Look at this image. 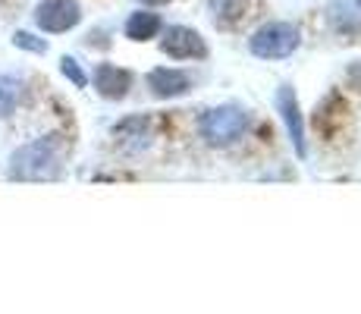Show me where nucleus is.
Listing matches in <instances>:
<instances>
[{
    "mask_svg": "<svg viewBox=\"0 0 361 314\" xmlns=\"http://www.w3.org/2000/svg\"><path fill=\"white\" fill-rule=\"evenodd\" d=\"M276 110H280V120L286 126V135L293 142L298 157H308V138H305V116L298 107V95L293 85H280L276 88Z\"/></svg>",
    "mask_w": 361,
    "mask_h": 314,
    "instance_id": "4",
    "label": "nucleus"
},
{
    "mask_svg": "<svg viewBox=\"0 0 361 314\" xmlns=\"http://www.w3.org/2000/svg\"><path fill=\"white\" fill-rule=\"evenodd\" d=\"M298 44H302V32L293 23H267L248 38L252 54L261 60H283L298 51Z\"/></svg>",
    "mask_w": 361,
    "mask_h": 314,
    "instance_id": "3",
    "label": "nucleus"
},
{
    "mask_svg": "<svg viewBox=\"0 0 361 314\" xmlns=\"http://www.w3.org/2000/svg\"><path fill=\"white\" fill-rule=\"evenodd\" d=\"M211 10L214 19H220V23H235L245 10V0H211Z\"/></svg>",
    "mask_w": 361,
    "mask_h": 314,
    "instance_id": "13",
    "label": "nucleus"
},
{
    "mask_svg": "<svg viewBox=\"0 0 361 314\" xmlns=\"http://www.w3.org/2000/svg\"><path fill=\"white\" fill-rule=\"evenodd\" d=\"M161 51L173 60H204L207 57V44L195 29H185V25H170L164 32Z\"/></svg>",
    "mask_w": 361,
    "mask_h": 314,
    "instance_id": "5",
    "label": "nucleus"
},
{
    "mask_svg": "<svg viewBox=\"0 0 361 314\" xmlns=\"http://www.w3.org/2000/svg\"><path fill=\"white\" fill-rule=\"evenodd\" d=\"M60 73H63L66 79L75 85V88H85V85H88V76H85V69L79 66V60H75V57H63V60H60Z\"/></svg>",
    "mask_w": 361,
    "mask_h": 314,
    "instance_id": "14",
    "label": "nucleus"
},
{
    "mask_svg": "<svg viewBox=\"0 0 361 314\" xmlns=\"http://www.w3.org/2000/svg\"><path fill=\"white\" fill-rule=\"evenodd\" d=\"M148 88L154 97L161 101H170V97H179L192 88V79L183 73V69H173V66H157L148 73Z\"/></svg>",
    "mask_w": 361,
    "mask_h": 314,
    "instance_id": "7",
    "label": "nucleus"
},
{
    "mask_svg": "<svg viewBox=\"0 0 361 314\" xmlns=\"http://www.w3.org/2000/svg\"><path fill=\"white\" fill-rule=\"evenodd\" d=\"M79 19H82V10L75 0H44V4H38V10H35V23L51 35L73 29Z\"/></svg>",
    "mask_w": 361,
    "mask_h": 314,
    "instance_id": "6",
    "label": "nucleus"
},
{
    "mask_svg": "<svg viewBox=\"0 0 361 314\" xmlns=\"http://www.w3.org/2000/svg\"><path fill=\"white\" fill-rule=\"evenodd\" d=\"M13 44L23 47V51H32V54H44L47 51V41L35 38L32 32H16V35H13Z\"/></svg>",
    "mask_w": 361,
    "mask_h": 314,
    "instance_id": "15",
    "label": "nucleus"
},
{
    "mask_svg": "<svg viewBox=\"0 0 361 314\" xmlns=\"http://www.w3.org/2000/svg\"><path fill=\"white\" fill-rule=\"evenodd\" d=\"M248 110L239 104H220L201 116V138L214 148H230L248 132Z\"/></svg>",
    "mask_w": 361,
    "mask_h": 314,
    "instance_id": "2",
    "label": "nucleus"
},
{
    "mask_svg": "<svg viewBox=\"0 0 361 314\" xmlns=\"http://www.w3.org/2000/svg\"><path fill=\"white\" fill-rule=\"evenodd\" d=\"M94 88L107 101H123L132 88V73L123 66H114V63H101L94 69Z\"/></svg>",
    "mask_w": 361,
    "mask_h": 314,
    "instance_id": "8",
    "label": "nucleus"
},
{
    "mask_svg": "<svg viewBox=\"0 0 361 314\" xmlns=\"http://www.w3.org/2000/svg\"><path fill=\"white\" fill-rule=\"evenodd\" d=\"M327 19L339 35H358L361 32V0H330Z\"/></svg>",
    "mask_w": 361,
    "mask_h": 314,
    "instance_id": "10",
    "label": "nucleus"
},
{
    "mask_svg": "<svg viewBox=\"0 0 361 314\" xmlns=\"http://www.w3.org/2000/svg\"><path fill=\"white\" fill-rule=\"evenodd\" d=\"M23 95V82L16 76H0V116H10Z\"/></svg>",
    "mask_w": 361,
    "mask_h": 314,
    "instance_id": "12",
    "label": "nucleus"
},
{
    "mask_svg": "<svg viewBox=\"0 0 361 314\" xmlns=\"http://www.w3.org/2000/svg\"><path fill=\"white\" fill-rule=\"evenodd\" d=\"M161 29H164V23H161V16H157V13H132L129 23H126V38L148 41V38H154Z\"/></svg>",
    "mask_w": 361,
    "mask_h": 314,
    "instance_id": "11",
    "label": "nucleus"
},
{
    "mask_svg": "<svg viewBox=\"0 0 361 314\" xmlns=\"http://www.w3.org/2000/svg\"><path fill=\"white\" fill-rule=\"evenodd\" d=\"M60 157H63V142L60 135H44L38 142H29L10 157V176L23 183H41V179L60 176Z\"/></svg>",
    "mask_w": 361,
    "mask_h": 314,
    "instance_id": "1",
    "label": "nucleus"
},
{
    "mask_svg": "<svg viewBox=\"0 0 361 314\" xmlns=\"http://www.w3.org/2000/svg\"><path fill=\"white\" fill-rule=\"evenodd\" d=\"M114 138L123 151H142L151 145L154 132H151V120L148 116H126L123 123L114 126Z\"/></svg>",
    "mask_w": 361,
    "mask_h": 314,
    "instance_id": "9",
    "label": "nucleus"
},
{
    "mask_svg": "<svg viewBox=\"0 0 361 314\" xmlns=\"http://www.w3.org/2000/svg\"><path fill=\"white\" fill-rule=\"evenodd\" d=\"M142 4H166V0H142Z\"/></svg>",
    "mask_w": 361,
    "mask_h": 314,
    "instance_id": "16",
    "label": "nucleus"
}]
</instances>
